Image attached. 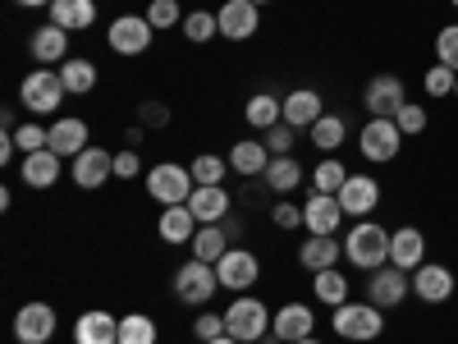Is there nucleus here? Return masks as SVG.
Here are the masks:
<instances>
[{"label":"nucleus","instance_id":"nucleus-1","mask_svg":"<svg viewBox=\"0 0 458 344\" xmlns=\"http://www.w3.org/2000/svg\"><path fill=\"white\" fill-rule=\"evenodd\" d=\"M344 257H349L358 271H376V266H386L390 262V229L376 225L371 216L353 220L349 239H344Z\"/></svg>","mask_w":458,"mask_h":344},{"label":"nucleus","instance_id":"nucleus-2","mask_svg":"<svg viewBox=\"0 0 458 344\" xmlns=\"http://www.w3.org/2000/svg\"><path fill=\"white\" fill-rule=\"evenodd\" d=\"M330 326H335L339 340L371 344V340H380V331H386V308H376L371 298H367V303H353V298H349V303H339V308H335Z\"/></svg>","mask_w":458,"mask_h":344},{"label":"nucleus","instance_id":"nucleus-3","mask_svg":"<svg viewBox=\"0 0 458 344\" xmlns=\"http://www.w3.org/2000/svg\"><path fill=\"white\" fill-rule=\"evenodd\" d=\"M225 335H234L239 344L266 340V335H271V313H266V303L252 298V294H239V298L225 308Z\"/></svg>","mask_w":458,"mask_h":344},{"label":"nucleus","instance_id":"nucleus-4","mask_svg":"<svg viewBox=\"0 0 458 344\" xmlns=\"http://www.w3.org/2000/svg\"><path fill=\"white\" fill-rule=\"evenodd\" d=\"M193 188H198V179H193V170H188V166L161 161V166H151V170H147V194L157 198L161 207H179V202H188V198H193Z\"/></svg>","mask_w":458,"mask_h":344},{"label":"nucleus","instance_id":"nucleus-5","mask_svg":"<svg viewBox=\"0 0 458 344\" xmlns=\"http://www.w3.org/2000/svg\"><path fill=\"white\" fill-rule=\"evenodd\" d=\"M19 101L32 115H51L64 101V83H60V69H32L28 79L19 83Z\"/></svg>","mask_w":458,"mask_h":344},{"label":"nucleus","instance_id":"nucleus-6","mask_svg":"<svg viewBox=\"0 0 458 344\" xmlns=\"http://www.w3.org/2000/svg\"><path fill=\"white\" fill-rule=\"evenodd\" d=\"M220 289V276H216V266L211 262H183L179 266V271H174V298L179 303H193V308H198V303H211V294Z\"/></svg>","mask_w":458,"mask_h":344},{"label":"nucleus","instance_id":"nucleus-7","mask_svg":"<svg viewBox=\"0 0 458 344\" xmlns=\"http://www.w3.org/2000/svg\"><path fill=\"white\" fill-rule=\"evenodd\" d=\"M399 147H403V129L394 120H367L362 133H358V151H362L367 161H376V166L394 161Z\"/></svg>","mask_w":458,"mask_h":344},{"label":"nucleus","instance_id":"nucleus-8","mask_svg":"<svg viewBox=\"0 0 458 344\" xmlns=\"http://www.w3.org/2000/svg\"><path fill=\"white\" fill-rule=\"evenodd\" d=\"M412 294V276L399 271L394 262L376 266V271H367V298L376 303V308H399V303Z\"/></svg>","mask_w":458,"mask_h":344},{"label":"nucleus","instance_id":"nucleus-9","mask_svg":"<svg viewBox=\"0 0 458 344\" xmlns=\"http://www.w3.org/2000/svg\"><path fill=\"white\" fill-rule=\"evenodd\" d=\"M216 276H220V289L248 294V285H257V276H261V262H257V253H248V248H229V253L216 262Z\"/></svg>","mask_w":458,"mask_h":344},{"label":"nucleus","instance_id":"nucleus-10","mask_svg":"<svg viewBox=\"0 0 458 344\" xmlns=\"http://www.w3.org/2000/svg\"><path fill=\"white\" fill-rule=\"evenodd\" d=\"M403 101H408V92H403V79H394V73H376L362 92V106L371 110V120H394Z\"/></svg>","mask_w":458,"mask_h":344},{"label":"nucleus","instance_id":"nucleus-11","mask_svg":"<svg viewBox=\"0 0 458 344\" xmlns=\"http://www.w3.org/2000/svg\"><path fill=\"white\" fill-rule=\"evenodd\" d=\"M110 51H120V56H142L151 47V37H157V28L147 23V14H120L110 23Z\"/></svg>","mask_w":458,"mask_h":344},{"label":"nucleus","instance_id":"nucleus-12","mask_svg":"<svg viewBox=\"0 0 458 344\" xmlns=\"http://www.w3.org/2000/svg\"><path fill=\"white\" fill-rule=\"evenodd\" d=\"M339 207H344V216H353V220H367L371 211H376V202H380V184L371 179V175H349L344 179V188H339Z\"/></svg>","mask_w":458,"mask_h":344},{"label":"nucleus","instance_id":"nucleus-13","mask_svg":"<svg viewBox=\"0 0 458 344\" xmlns=\"http://www.w3.org/2000/svg\"><path fill=\"white\" fill-rule=\"evenodd\" d=\"M55 335V308L51 303H23L14 313V340L23 344H47Z\"/></svg>","mask_w":458,"mask_h":344},{"label":"nucleus","instance_id":"nucleus-14","mask_svg":"<svg viewBox=\"0 0 458 344\" xmlns=\"http://www.w3.org/2000/svg\"><path fill=\"white\" fill-rule=\"evenodd\" d=\"M216 23H220V37H229V42H248L261 28V14H257L252 0H225L216 10Z\"/></svg>","mask_w":458,"mask_h":344},{"label":"nucleus","instance_id":"nucleus-15","mask_svg":"<svg viewBox=\"0 0 458 344\" xmlns=\"http://www.w3.org/2000/svg\"><path fill=\"white\" fill-rule=\"evenodd\" d=\"M317 331V313H312V303H284V308L271 317V335L280 344H293V340H308Z\"/></svg>","mask_w":458,"mask_h":344},{"label":"nucleus","instance_id":"nucleus-16","mask_svg":"<svg viewBox=\"0 0 458 344\" xmlns=\"http://www.w3.org/2000/svg\"><path fill=\"white\" fill-rule=\"evenodd\" d=\"M412 294L422 303H449L454 298V271L440 262H422L412 271Z\"/></svg>","mask_w":458,"mask_h":344},{"label":"nucleus","instance_id":"nucleus-17","mask_svg":"<svg viewBox=\"0 0 458 344\" xmlns=\"http://www.w3.org/2000/svg\"><path fill=\"white\" fill-rule=\"evenodd\" d=\"M390 262L399 266V271H417V266L427 262V235L417 225H403V229H394L390 235Z\"/></svg>","mask_w":458,"mask_h":344},{"label":"nucleus","instance_id":"nucleus-18","mask_svg":"<svg viewBox=\"0 0 458 344\" xmlns=\"http://www.w3.org/2000/svg\"><path fill=\"white\" fill-rule=\"evenodd\" d=\"M106 179H114V157L106 147H88L73 157V184L79 188H101Z\"/></svg>","mask_w":458,"mask_h":344},{"label":"nucleus","instance_id":"nucleus-19","mask_svg":"<svg viewBox=\"0 0 458 344\" xmlns=\"http://www.w3.org/2000/svg\"><path fill=\"white\" fill-rule=\"evenodd\" d=\"M47 147L55 151V157H69V161H73L79 151L92 147V142H88V120H79V115H64V120H55Z\"/></svg>","mask_w":458,"mask_h":344},{"label":"nucleus","instance_id":"nucleus-20","mask_svg":"<svg viewBox=\"0 0 458 344\" xmlns=\"http://www.w3.org/2000/svg\"><path fill=\"white\" fill-rule=\"evenodd\" d=\"M69 37H73V32H64V28H55V23L32 28L28 51H32L37 64H64V60H69Z\"/></svg>","mask_w":458,"mask_h":344},{"label":"nucleus","instance_id":"nucleus-21","mask_svg":"<svg viewBox=\"0 0 458 344\" xmlns=\"http://www.w3.org/2000/svg\"><path fill=\"white\" fill-rule=\"evenodd\" d=\"M344 220V207L335 194H312L302 202V225H308V235H335Z\"/></svg>","mask_w":458,"mask_h":344},{"label":"nucleus","instance_id":"nucleus-22","mask_svg":"<svg viewBox=\"0 0 458 344\" xmlns=\"http://www.w3.org/2000/svg\"><path fill=\"white\" fill-rule=\"evenodd\" d=\"M73 344H120V317H110L106 308H92L73 322Z\"/></svg>","mask_w":458,"mask_h":344},{"label":"nucleus","instance_id":"nucleus-23","mask_svg":"<svg viewBox=\"0 0 458 344\" xmlns=\"http://www.w3.org/2000/svg\"><path fill=\"white\" fill-rule=\"evenodd\" d=\"M188 211L198 216V225H220L229 216V194L225 184H198L193 198H188Z\"/></svg>","mask_w":458,"mask_h":344},{"label":"nucleus","instance_id":"nucleus-24","mask_svg":"<svg viewBox=\"0 0 458 344\" xmlns=\"http://www.w3.org/2000/svg\"><path fill=\"white\" fill-rule=\"evenodd\" d=\"M321 115L326 110H321V92L317 88H293L284 97V125H293V129H312Z\"/></svg>","mask_w":458,"mask_h":344},{"label":"nucleus","instance_id":"nucleus-25","mask_svg":"<svg viewBox=\"0 0 458 344\" xmlns=\"http://www.w3.org/2000/svg\"><path fill=\"white\" fill-rule=\"evenodd\" d=\"M51 23L64 32H83L97 23V0H51Z\"/></svg>","mask_w":458,"mask_h":344},{"label":"nucleus","instance_id":"nucleus-26","mask_svg":"<svg viewBox=\"0 0 458 344\" xmlns=\"http://www.w3.org/2000/svg\"><path fill=\"white\" fill-rule=\"evenodd\" d=\"M157 235H161L165 244H193V235H198V216L188 211V202L165 207L161 220H157Z\"/></svg>","mask_w":458,"mask_h":344},{"label":"nucleus","instance_id":"nucleus-27","mask_svg":"<svg viewBox=\"0 0 458 344\" xmlns=\"http://www.w3.org/2000/svg\"><path fill=\"white\" fill-rule=\"evenodd\" d=\"M60 166H64V157H55L51 147L28 151V157H23V184L28 188H51L60 179Z\"/></svg>","mask_w":458,"mask_h":344},{"label":"nucleus","instance_id":"nucleus-28","mask_svg":"<svg viewBox=\"0 0 458 344\" xmlns=\"http://www.w3.org/2000/svg\"><path fill=\"white\" fill-rule=\"evenodd\" d=\"M339 257H344V244H339L335 235H312L308 244L298 248V262L308 266L312 276H317V271H326V266H335Z\"/></svg>","mask_w":458,"mask_h":344},{"label":"nucleus","instance_id":"nucleus-29","mask_svg":"<svg viewBox=\"0 0 458 344\" xmlns=\"http://www.w3.org/2000/svg\"><path fill=\"white\" fill-rule=\"evenodd\" d=\"M266 166H271V151H266V142H257V138H243V142H234V151H229V170L234 175H266Z\"/></svg>","mask_w":458,"mask_h":344},{"label":"nucleus","instance_id":"nucleus-30","mask_svg":"<svg viewBox=\"0 0 458 344\" xmlns=\"http://www.w3.org/2000/svg\"><path fill=\"white\" fill-rule=\"evenodd\" d=\"M229 248H234V239L225 235V225H198V235H193V257L198 262H220Z\"/></svg>","mask_w":458,"mask_h":344},{"label":"nucleus","instance_id":"nucleus-31","mask_svg":"<svg viewBox=\"0 0 458 344\" xmlns=\"http://www.w3.org/2000/svg\"><path fill=\"white\" fill-rule=\"evenodd\" d=\"M243 115H248V125L252 129H276L280 120H284V101L280 97H271V92H257V97H248V106H243Z\"/></svg>","mask_w":458,"mask_h":344},{"label":"nucleus","instance_id":"nucleus-32","mask_svg":"<svg viewBox=\"0 0 458 344\" xmlns=\"http://www.w3.org/2000/svg\"><path fill=\"white\" fill-rule=\"evenodd\" d=\"M60 83H64V92H73V97L92 92V88H97V64L83 60V56H69V60L60 64Z\"/></svg>","mask_w":458,"mask_h":344},{"label":"nucleus","instance_id":"nucleus-33","mask_svg":"<svg viewBox=\"0 0 458 344\" xmlns=\"http://www.w3.org/2000/svg\"><path fill=\"white\" fill-rule=\"evenodd\" d=\"M302 175H308V170H302L293 157H271V166H266V188H276V194H293V188L302 184Z\"/></svg>","mask_w":458,"mask_h":344},{"label":"nucleus","instance_id":"nucleus-34","mask_svg":"<svg viewBox=\"0 0 458 344\" xmlns=\"http://www.w3.org/2000/svg\"><path fill=\"white\" fill-rule=\"evenodd\" d=\"M312 294L321 303H330V308H339V303H349V280H344L339 266H326V271L312 276Z\"/></svg>","mask_w":458,"mask_h":344},{"label":"nucleus","instance_id":"nucleus-35","mask_svg":"<svg viewBox=\"0 0 458 344\" xmlns=\"http://www.w3.org/2000/svg\"><path fill=\"white\" fill-rule=\"evenodd\" d=\"M344 179H349L344 161H339V157H326V161H317V170H312V194H339Z\"/></svg>","mask_w":458,"mask_h":344},{"label":"nucleus","instance_id":"nucleus-36","mask_svg":"<svg viewBox=\"0 0 458 344\" xmlns=\"http://www.w3.org/2000/svg\"><path fill=\"white\" fill-rule=\"evenodd\" d=\"M312 133V142H317V151H335L344 138H349V125L339 120V115H321V120L308 129Z\"/></svg>","mask_w":458,"mask_h":344},{"label":"nucleus","instance_id":"nucleus-37","mask_svg":"<svg viewBox=\"0 0 458 344\" xmlns=\"http://www.w3.org/2000/svg\"><path fill=\"white\" fill-rule=\"evenodd\" d=\"M120 344H157V322H151L147 313L120 317Z\"/></svg>","mask_w":458,"mask_h":344},{"label":"nucleus","instance_id":"nucleus-38","mask_svg":"<svg viewBox=\"0 0 458 344\" xmlns=\"http://www.w3.org/2000/svg\"><path fill=\"white\" fill-rule=\"evenodd\" d=\"M183 37L188 42H211V37L220 32V23H216V14L211 10H193V14H183Z\"/></svg>","mask_w":458,"mask_h":344},{"label":"nucleus","instance_id":"nucleus-39","mask_svg":"<svg viewBox=\"0 0 458 344\" xmlns=\"http://www.w3.org/2000/svg\"><path fill=\"white\" fill-rule=\"evenodd\" d=\"M422 83H427V97H454L458 69H449V64H440V60H436V64L427 69V79H422Z\"/></svg>","mask_w":458,"mask_h":344},{"label":"nucleus","instance_id":"nucleus-40","mask_svg":"<svg viewBox=\"0 0 458 344\" xmlns=\"http://www.w3.org/2000/svg\"><path fill=\"white\" fill-rule=\"evenodd\" d=\"M188 170H193L198 184H225V175H229V157H211V151H207V157H198Z\"/></svg>","mask_w":458,"mask_h":344},{"label":"nucleus","instance_id":"nucleus-41","mask_svg":"<svg viewBox=\"0 0 458 344\" xmlns=\"http://www.w3.org/2000/svg\"><path fill=\"white\" fill-rule=\"evenodd\" d=\"M293 133H298V129L280 120L276 129H266V138H261V142H266V151H271V157H293V142H298Z\"/></svg>","mask_w":458,"mask_h":344},{"label":"nucleus","instance_id":"nucleus-42","mask_svg":"<svg viewBox=\"0 0 458 344\" xmlns=\"http://www.w3.org/2000/svg\"><path fill=\"white\" fill-rule=\"evenodd\" d=\"M147 23H151V28H174V23H183L179 0H151V5H147Z\"/></svg>","mask_w":458,"mask_h":344},{"label":"nucleus","instance_id":"nucleus-43","mask_svg":"<svg viewBox=\"0 0 458 344\" xmlns=\"http://www.w3.org/2000/svg\"><path fill=\"white\" fill-rule=\"evenodd\" d=\"M436 60L449 64V69H458V23H445L436 32Z\"/></svg>","mask_w":458,"mask_h":344},{"label":"nucleus","instance_id":"nucleus-44","mask_svg":"<svg viewBox=\"0 0 458 344\" xmlns=\"http://www.w3.org/2000/svg\"><path fill=\"white\" fill-rule=\"evenodd\" d=\"M394 125L403 129V138H412V133H422V129H427V110L417 106V101H403V110L394 115Z\"/></svg>","mask_w":458,"mask_h":344},{"label":"nucleus","instance_id":"nucleus-45","mask_svg":"<svg viewBox=\"0 0 458 344\" xmlns=\"http://www.w3.org/2000/svg\"><path fill=\"white\" fill-rule=\"evenodd\" d=\"M138 175H147V170H142V157H138V147L114 151V179H138Z\"/></svg>","mask_w":458,"mask_h":344},{"label":"nucleus","instance_id":"nucleus-46","mask_svg":"<svg viewBox=\"0 0 458 344\" xmlns=\"http://www.w3.org/2000/svg\"><path fill=\"white\" fill-rule=\"evenodd\" d=\"M47 138H51V129H37V125H23V129H14V142H19V151L28 157V151H42L47 147Z\"/></svg>","mask_w":458,"mask_h":344},{"label":"nucleus","instance_id":"nucleus-47","mask_svg":"<svg viewBox=\"0 0 458 344\" xmlns=\"http://www.w3.org/2000/svg\"><path fill=\"white\" fill-rule=\"evenodd\" d=\"M193 335L207 344V340H216V335H225V313H202L198 322H193Z\"/></svg>","mask_w":458,"mask_h":344},{"label":"nucleus","instance_id":"nucleus-48","mask_svg":"<svg viewBox=\"0 0 458 344\" xmlns=\"http://www.w3.org/2000/svg\"><path fill=\"white\" fill-rule=\"evenodd\" d=\"M138 120L151 125V129H161V125H170V110H165L161 101H142V106H138Z\"/></svg>","mask_w":458,"mask_h":344},{"label":"nucleus","instance_id":"nucleus-49","mask_svg":"<svg viewBox=\"0 0 458 344\" xmlns=\"http://www.w3.org/2000/svg\"><path fill=\"white\" fill-rule=\"evenodd\" d=\"M271 220H276L280 229H293V225H302V207H293V202H276V207H271Z\"/></svg>","mask_w":458,"mask_h":344},{"label":"nucleus","instance_id":"nucleus-50","mask_svg":"<svg viewBox=\"0 0 458 344\" xmlns=\"http://www.w3.org/2000/svg\"><path fill=\"white\" fill-rule=\"evenodd\" d=\"M14 147H19V142H14V133H5V138H0V166H5V161L14 157Z\"/></svg>","mask_w":458,"mask_h":344},{"label":"nucleus","instance_id":"nucleus-51","mask_svg":"<svg viewBox=\"0 0 458 344\" xmlns=\"http://www.w3.org/2000/svg\"><path fill=\"white\" fill-rule=\"evenodd\" d=\"M19 5H28V10H42V5H51V0H19Z\"/></svg>","mask_w":458,"mask_h":344},{"label":"nucleus","instance_id":"nucleus-52","mask_svg":"<svg viewBox=\"0 0 458 344\" xmlns=\"http://www.w3.org/2000/svg\"><path fill=\"white\" fill-rule=\"evenodd\" d=\"M207 344H239L234 335H216V340H207Z\"/></svg>","mask_w":458,"mask_h":344},{"label":"nucleus","instance_id":"nucleus-53","mask_svg":"<svg viewBox=\"0 0 458 344\" xmlns=\"http://www.w3.org/2000/svg\"><path fill=\"white\" fill-rule=\"evenodd\" d=\"M293 344H321V340H317V335H308V340H293Z\"/></svg>","mask_w":458,"mask_h":344},{"label":"nucleus","instance_id":"nucleus-54","mask_svg":"<svg viewBox=\"0 0 458 344\" xmlns=\"http://www.w3.org/2000/svg\"><path fill=\"white\" fill-rule=\"evenodd\" d=\"M252 5H266V0H252Z\"/></svg>","mask_w":458,"mask_h":344},{"label":"nucleus","instance_id":"nucleus-55","mask_svg":"<svg viewBox=\"0 0 458 344\" xmlns=\"http://www.w3.org/2000/svg\"><path fill=\"white\" fill-rule=\"evenodd\" d=\"M449 5H454V10H458V0H449Z\"/></svg>","mask_w":458,"mask_h":344},{"label":"nucleus","instance_id":"nucleus-56","mask_svg":"<svg viewBox=\"0 0 458 344\" xmlns=\"http://www.w3.org/2000/svg\"><path fill=\"white\" fill-rule=\"evenodd\" d=\"M454 97H458V83H454Z\"/></svg>","mask_w":458,"mask_h":344},{"label":"nucleus","instance_id":"nucleus-57","mask_svg":"<svg viewBox=\"0 0 458 344\" xmlns=\"http://www.w3.org/2000/svg\"><path fill=\"white\" fill-rule=\"evenodd\" d=\"M14 344H23V340H14Z\"/></svg>","mask_w":458,"mask_h":344}]
</instances>
